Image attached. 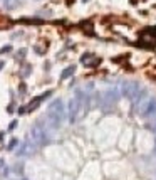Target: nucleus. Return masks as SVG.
I'll return each instance as SVG.
<instances>
[{
    "mask_svg": "<svg viewBox=\"0 0 156 180\" xmlns=\"http://www.w3.org/2000/svg\"><path fill=\"white\" fill-rule=\"evenodd\" d=\"M34 151H35V143L27 140V141L22 143V147H20V150L17 151V155H19V157H29V155H32Z\"/></svg>",
    "mask_w": 156,
    "mask_h": 180,
    "instance_id": "obj_5",
    "label": "nucleus"
},
{
    "mask_svg": "<svg viewBox=\"0 0 156 180\" xmlns=\"http://www.w3.org/2000/svg\"><path fill=\"white\" fill-rule=\"evenodd\" d=\"M82 2H89V0H82Z\"/></svg>",
    "mask_w": 156,
    "mask_h": 180,
    "instance_id": "obj_17",
    "label": "nucleus"
},
{
    "mask_svg": "<svg viewBox=\"0 0 156 180\" xmlns=\"http://www.w3.org/2000/svg\"><path fill=\"white\" fill-rule=\"evenodd\" d=\"M5 52H12V46H5L0 49V54H5Z\"/></svg>",
    "mask_w": 156,
    "mask_h": 180,
    "instance_id": "obj_12",
    "label": "nucleus"
},
{
    "mask_svg": "<svg viewBox=\"0 0 156 180\" xmlns=\"http://www.w3.org/2000/svg\"><path fill=\"white\" fill-rule=\"evenodd\" d=\"M3 66H5V62H3V61H0V69H2Z\"/></svg>",
    "mask_w": 156,
    "mask_h": 180,
    "instance_id": "obj_14",
    "label": "nucleus"
},
{
    "mask_svg": "<svg viewBox=\"0 0 156 180\" xmlns=\"http://www.w3.org/2000/svg\"><path fill=\"white\" fill-rule=\"evenodd\" d=\"M74 72H76V66H69V68H66V69L60 72V79H62V81L67 79V78H71Z\"/></svg>",
    "mask_w": 156,
    "mask_h": 180,
    "instance_id": "obj_7",
    "label": "nucleus"
},
{
    "mask_svg": "<svg viewBox=\"0 0 156 180\" xmlns=\"http://www.w3.org/2000/svg\"><path fill=\"white\" fill-rule=\"evenodd\" d=\"M17 143H19V140H17V138H12V140H10V143H9V147H7V150H14V148L17 147Z\"/></svg>",
    "mask_w": 156,
    "mask_h": 180,
    "instance_id": "obj_9",
    "label": "nucleus"
},
{
    "mask_svg": "<svg viewBox=\"0 0 156 180\" xmlns=\"http://www.w3.org/2000/svg\"><path fill=\"white\" fill-rule=\"evenodd\" d=\"M72 2H74V0H67V3H72Z\"/></svg>",
    "mask_w": 156,
    "mask_h": 180,
    "instance_id": "obj_15",
    "label": "nucleus"
},
{
    "mask_svg": "<svg viewBox=\"0 0 156 180\" xmlns=\"http://www.w3.org/2000/svg\"><path fill=\"white\" fill-rule=\"evenodd\" d=\"M24 180H25V179H24Z\"/></svg>",
    "mask_w": 156,
    "mask_h": 180,
    "instance_id": "obj_18",
    "label": "nucleus"
},
{
    "mask_svg": "<svg viewBox=\"0 0 156 180\" xmlns=\"http://www.w3.org/2000/svg\"><path fill=\"white\" fill-rule=\"evenodd\" d=\"M50 94H52L50 91H45V93H42L40 96L34 98V100H32V101L29 103V104H27V111H34V110H37V106H39L40 103H42V101L47 98V96H50Z\"/></svg>",
    "mask_w": 156,
    "mask_h": 180,
    "instance_id": "obj_6",
    "label": "nucleus"
},
{
    "mask_svg": "<svg viewBox=\"0 0 156 180\" xmlns=\"http://www.w3.org/2000/svg\"><path fill=\"white\" fill-rule=\"evenodd\" d=\"M30 138H32V141L35 145H45V143L50 141L47 128H45V125L42 121H37V123L32 125V128H30Z\"/></svg>",
    "mask_w": 156,
    "mask_h": 180,
    "instance_id": "obj_2",
    "label": "nucleus"
},
{
    "mask_svg": "<svg viewBox=\"0 0 156 180\" xmlns=\"http://www.w3.org/2000/svg\"><path fill=\"white\" fill-rule=\"evenodd\" d=\"M92 57H94V56H92L91 52H87V54H84V56L81 57V62H84V64H86V62H87V61H91Z\"/></svg>",
    "mask_w": 156,
    "mask_h": 180,
    "instance_id": "obj_10",
    "label": "nucleus"
},
{
    "mask_svg": "<svg viewBox=\"0 0 156 180\" xmlns=\"http://www.w3.org/2000/svg\"><path fill=\"white\" fill-rule=\"evenodd\" d=\"M149 130H153L156 133V123H155V125H149Z\"/></svg>",
    "mask_w": 156,
    "mask_h": 180,
    "instance_id": "obj_13",
    "label": "nucleus"
},
{
    "mask_svg": "<svg viewBox=\"0 0 156 180\" xmlns=\"http://www.w3.org/2000/svg\"><path fill=\"white\" fill-rule=\"evenodd\" d=\"M139 115L143 118H156V98H146L139 104Z\"/></svg>",
    "mask_w": 156,
    "mask_h": 180,
    "instance_id": "obj_3",
    "label": "nucleus"
},
{
    "mask_svg": "<svg viewBox=\"0 0 156 180\" xmlns=\"http://www.w3.org/2000/svg\"><path fill=\"white\" fill-rule=\"evenodd\" d=\"M7 167H5V162L0 160V175H7Z\"/></svg>",
    "mask_w": 156,
    "mask_h": 180,
    "instance_id": "obj_8",
    "label": "nucleus"
},
{
    "mask_svg": "<svg viewBox=\"0 0 156 180\" xmlns=\"http://www.w3.org/2000/svg\"><path fill=\"white\" fill-rule=\"evenodd\" d=\"M66 116H67V110H66L62 100H54L47 108V120H49L50 126L60 128L62 123L66 121Z\"/></svg>",
    "mask_w": 156,
    "mask_h": 180,
    "instance_id": "obj_1",
    "label": "nucleus"
},
{
    "mask_svg": "<svg viewBox=\"0 0 156 180\" xmlns=\"http://www.w3.org/2000/svg\"><path fill=\"white\" fill-rule=\"evenodd\" d=\"M155 151H156V138H155Z\"/></svg>",
    "mask_w": 156,
    "mask_h": 180,
    "instance_id": "obj_16",
    "label": "nucleus"
},
{
    "mask_svg": "<svg viewBox=\"0 0 156 180\" xmlns=\"http://www.w3.org/2000/svg\"><path fill=\"white\" fill-rule=\"evenodd\" d=\"M99 64H101V59H92L91 62H87V68H96Z\"/></svg>",
    "mask_w": 156,
    "mask_h": 180,
    "instance_id": "obj_11",
    "label": "nucleus"
},
{
    "mask_svg": "<svg viewBox=\"0 0 156 180\" xmlns=\"http://www.w3.org/2000/svg\"><path fill=\"white\" fill-rule=\"evenodd\" d=\"M139 84H138L136 81H124V82H121V88H119V93L124 96V98H129V100H134L136 98V94L139 93Z\"/></svg>",
    "mask_w": 156,
    "mask_h": 180,
    "instance_id": "obj_4",
    "label": "nucleus"
}]
</instances>
